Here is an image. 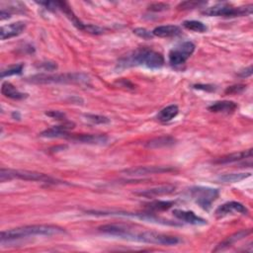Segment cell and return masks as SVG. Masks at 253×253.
<instances>
[{
  "mask_svg": "<svg viewBox=\"0 0 253 253\" xmlns=\"http://www.w3.org/2000/svg\"><path fill=\"white\" fill-rule=\"evenodd\" d=\"M98 231L112 236L131 241H139L157 245H176L182 240L178 236L164 235L151 231H137L131 226L123 224L105 225L98 228Z\"/></svg>",
  "mask_w": 253,
  "mask_h": 253,
  "instance_id": "1",
  "label": "cell"
},
{
  "mask_svg": "<svg viewBox=\"0 0 253 253\" xmlns=\"http://www.w3.org/2000/svg\"><path fill=\"white\" fill-rule=\"evenodd\" d=\"M137 66H143L151 70L162 69L164 66V57L162 54L148 48H142L122 57L118 62V67L121 69Z\"/></svg>",
  "mask_w": 253,
  "mask_h": 253,
  "instance_id": "2",
  "label": "cell"
},
{
  "mask_svg": "<svg viewBox=\"0 0 253 253\" xmlns=\"http://www.w3.org/2000/svg\"><path fill=\"white\" fill-rule=\"evenodd\" d=\"M66 230L58 226L54 225H34V226H25L17 229H12L9 231H4L0 235L1 243L15 241L18 239L26 238L29 236H52L66 234Z\"/></svg>",
  "mask_w": 253,
  "mask_h": 253,
  "instance_id": "3",
  "label": "cell"
},
{
  "mask_svg": "<svg viewBox=\"0 0 253 253\" xmlns=\"http://www.w3.org/2000/svg\"><path fill=\"white\" fill-rule=\"evenodd\" d=\"M13 179H20L25 181H37V182H44L47 184H67L66 182L59 181L54 179L47 174L29 171V170H15V169H4L0 170V181L4 182L7 180Z\"/></svg>",
  "mask_w": 253,
  "mask_h": 253,
  "instance_id": "4",
  "label": "cell"
},
{
  "mask_svg": "<svg viewBox=\"0 0 253 253\" xmlns=\"http://www.w3.org/2000/svg\"><path fill=\"white\" fill-rule=\"evenodd\" d=\"M29 82L34 84L52 83H86L89 77L84 73H60V74H37L28 78Z\"/></svg>",
  "mask_w": 253,
  "mask_h": 253,
  "instance_id": "5",
  "label": "cell"
},
{
  "mask_svg": "<svg viewBox=\"0 0 253 253\" xmlns=\"http://www.w3.org/2000/svg\"><path fill=\"white\" fill-rule=\"evenodd\" d=\"M253 5L249 4L246 6H240V7H234L231 4L228 3H219L213 7H209L205 9L202 13L207 16L211 17H241L246 16L252 13Z\"/></svg>",
  "mask_w": 253,
  "mask_h": 253,
  "instance_id": "6",
  "label": "cell"
},
{
  "mask_svg": "<svg viewBox=\"0 0 253 253\" xmlns=\"http://www.w3.org/2000/svg\"><path fill=\"white\" fill-rule=\"evenodd\" d=\"M189 195L202 209L209 211L213 203L218 198L219 192L215 188L195 186L189 189Z\"/></svg>",
  "mask_w": 253,
  "mask_h": 253,
  "instance_id": "7",
  "label": "cell"
},
{
  "mask_svg": "<svg viewBox=\"0 0 253 253\" xmlns=\"http://www.w3.org/2000/svg\"><path fill=\"white\" fill-rule=\"evenodd\" d=\"M195 48L196 47L192 42H185L173 48L168 54L170 65L174 67L184 65L195 52Z\"/></svg>",
  "mask_w": 253,
  "mask_h": 253,
  "instance_id": "8",
  "label": "cell"
},
{
  "mask_svg": "<svg viewBox=\"0 0 253 253\" xmlns=\"http://www.w3.org/2000/svg\"><path fill=\"white\" fill-rule=\"evenodd\" d=\"M74 128V124L69 121H66L62 125L54 126L52 128L42 132L40 134V137L47 138V139H57V138H65L69 139L72 134H70V130H72Z\"/></svg>",
  "mask_w": 253,
  "mask_h": 253,
  "instance_id": "9",
  "label": "cell"
},
{
  "mask_svg": "<svg viewBox=\"0 0 253 253\" xmlns=\"http://www.w3.org/2000/svg\"><path fill=\"white\" fill-rule=\"evenodd\" d=\"M175 171L173 167L169 166H139L124 170V173L128 176H145L149 174H162Z\"/></svg>",
  "mask_w": 253,
  "mask_h": 253,
  "instance_id": "10",
  "label": "cell"
},
{
  "mask_svg": "<svg viewBox=\"0 0 253 253\" xmlns=\"http://www.w3.org/2000/svg\"><path fill=\"white\" fill-rule=\"evenodd\" d=\"M235 214H240V215H247L248 210L247 208L239 203V202H228L225 203L221 206H219L217 211H216V216L217 217H224L230 215H235Z\"/></svg>",
  "mask_w": 253,
  "mask_h": 253,
  "instance_id": "11",
  "label": "cell"
},
{
  "mask_svg": "<svg viewBox=\"0 0 253 253\" xmlns=\"http://www.w3.org/2000/svg\"><path fill=\"white\" fill-rule=\"evenodd\" d=\"M173 216L181 221H184L186 224L193 225V226H205L207 225V220L199 216H197L192 211H184L176 209L173 211Z\"/></svg>",
  "mask_w": 253,
  "mask_h": 253,
  "instance_id": "12",
  "label": "cell"
},
{
  "mask_svg": "<svg viewBox=\"0 0 253 253\" xmlns=\"http://www.w3.org/2000/svg\"><path fill=\"white\" fill-rule=\"evenodd\" d=\"M25 29H26V23L22 21H18L6 26H2L1 29H0V38L4 41V40L17 37L23 33Z\"/></svg>",
  "mask_w": 253,
  "mask_h": 253,
  "instance_id": "13",
  "label": "cell"
},
{
  "mask_svg": "<svg viewBox=\"0 0 253 253\" xmlns=\"http://www.w3.org/2000/svg\"><path fill=\"white\" fill-rule=\"evenodd\" d=\"M69 140H72L74 143L84 144V145H105L109 138L106 135H88V134H81V135H71Z\"/></svg>",
  "mask_w": 253,
  "mask_h": 253,
  "instance_id": "14",
  "label": "cell"
},
{
  "mask_svg": "<svg viewBox=\"0 0 253 253\" xmlns=\"http://www.w3.org/2000/svg\"><path fill=\"white\" fill-rule=\"evenodd\" d=\"M175 190H176V186L167 184V185H162V186L145 189V190H143V191L137 192L136 194L146 197V198H150V197H157V196H163V195H169V194H172L173 192H175Z\"/></svg>",
  "mask_w": 253,
  "mask_h": 253,
  "instance_id": "15",
  "label": "cell"
},
{
  "mask_svg": "<svg viewBox=\"0 0 253 253\" xmlns=\"http://www.w3.org/2000/svg\"><path fill=\"white\" fill-rule=\"evenodd\" d=\"M252 156V149H248V150H243V151H239V152H235V153H231L225 156H221L219 158H217V160L214 162L215 164H230V163H237L243 160H246V158H251Z\"/></svg>",
  "mask_w": 253,
  "mask_h": 253,
  "instance_id": "16",
  "label": "cell"
},
{
  "mask_svg": "<svg viewBox=\"0 0 253 253\" xmlns=\"http://www.w3.org/2000/svg\"><path fill=\"white\" fill-rule=\"evenodd\" d=\"M56 9L60 10L61 12H63L66 14V16L72 21V23L80 31H85V27H86V24L82 23L76 16L75 14L73 13V11L72 10L70 4L66 1H56Z\"/></svg>",
  "mask_w": 253,
  "mask_h": 253,
  "instance_id": "17",
  "label": "cell"
},
{
  "mask_svg": "<svg viewBox=\"0 0 253 253\" xmlns=\"http://www.w3.org/2000/svg\"><path fill=\"white\" fill-rule=\"evenodd\" d=\"M238 108L237 104L234 101L224 100L217 101L208 107L209 111L213 113H221V114H233Z\"/></svg>",
  "mask_w": 253,
  "mask_h": 253,
  "instance_id": "18",
  "label": "cell"
},
{
  "mask_svg": "<svg viewBox=\"0 0 253 253\" xmlns=\"http://www.w3.org/2000/svg\"><path fill=\"white\" fill-rule=\"evenodd\" d=\"M181 32V29L176 25H166L156 27L152 31V34L158 38H170L180 35Z\"/></svg>",
  "mask_w": 253,
  "mask_h": 253,
  "instance_id": "19",
  "label": "cell"
},
{
  "mask_svg": "<svg viewBox=\"0 0 253 253\" xmlns=\"http://www.w3.org/2000/svg\"><path fill=\"white\" fill-rule=\"evenodd\" d=\"M251 234V230H241L234 235H232L231 236H229L228 238H226L223 242H220L216 248H215V252L217 251H221V250H225L227 248H229L230 246H232L234 243L243 239L244 237H246L247 235H249Z\"/></svg>",
  "mask_w": 253,
  "mask_h": 253,
  "instance_id": "20",
  "label": "cell"
},
{
  "mask_svg": "<svg viewBox=\"0 0 253 253\" xmlns=\"http://www.w3.org/2000/svg\"><path fill=\"white\" fill-rule=\"evenodd\" d=\"M1 93L5 97L13 100H22L28 97V94L19 91L13 84L8 81H5L1 85Z\"/></svg>",
  "mask_w": 253,
  "mask_h": 253,
  "instance_id": "21",
  "label": "cell"
},
{
  "mask_svg": "<svg viewBox=\"0 0 253 253\" xmlns=\"http://www.w3.org/2000/svg\"><path fill=\"white\" fill-rule=\"evenodd\" d=\"M175 144H176V140L174 138L169 136H164V137L155 138L148 141L145 144V147L156 149V148H163V147H169L174 145Z\"/></svg>",
  "mask_w": 253,
  "mask_h": 253,
  "instance_id": "22",
  "label": "cell"
},
{
  "mask_svg": "<svg viewBox=\"0 0 253 253\" xmlns=\"http://www.w3.org/2000/svg\"><path fill=\"white\" fill-rule=\"evenodd\" d=\"M178 113L179 108L177 105H169L160 111V113L156 116V119L162 123H168L172 121L174 118H176Z\"/></svg>",
  "mask_w": 253,
  "mask_h": 253,
  "instance_id": "23",
  "label": "cell"
},
{
  "mask_svg": "<svg viewBox=\"0 0 253 253\" xmlns=\"http://www.w3.org/2000/svg\"><path fill=\"white\" fill-rule=\"evenodd\" d=\"M174 204V201H154L145 205V207L151 212H163L170 209Z\"/></svg>",
  "mask_w": 253,
  "mask_h": 253,
  "instance_id": "24",
  "label": "cell"
},
{
  "mask_svg": "<svg viewBox=\"0 0 253 253\" xmlns=\"http://www.w3.org/2000/svg\"><path fill=\"white\" fill-rule=\"evenodd\" d=\"M251 173H230V174H225L223 176L218 177V181L223 183H236L240 182L247 177H249Z\"/></svg>",
  "mask_w": 253,
  "mask_h": 253,
  "instance_id": "25",
  "label": "cell"
},
{
  "mask_svg": "<svg viewBox=\"0 0 253 253\" xmlns=\"http://www.w3.org/2000/svg\"><path fill=\"white\" fill-rule=\"evenodd\" d=\"M183 27L186 28L187 30L193 31V32H197V33H205L207 31V26L200 22V21H196V20H188V21H184L183 22Z\"/></svg>",
  "mask_w": 253,
  "mask_h": 253,
  "instance_id": "26",
  "label": "cell"
},
{
  "mask_svg": "<svg viewBox=\"0 0 253 253\" xmlns=\"http://www.w3.org/2000/svg\"><path fill=\"white\" fill-rule=\"evenodd\" d=\"M24 69V65L23 63H19V65H14V66H10L7 69L3 70L1 72V78L7 77V76H11V75H18L21 74Z\"/></svg>",
  "mask_w": 253,
  "mask_h": 253,
  "instance_id": "27",
  "label": "cell"
},
{
  "mask_svg": "<svg viewBox=\"0 0 253 253\" xmlns=\"http://www.w3.org/2000/svg\"><path fill=\"white\" fill-rule=\"evenodd\" d=\"M84 118L95 125H105V124H109L110 123V119H108L105 116H101V115H94V114H85Z\"/></svg>",
  "mask_w": 253,
  "mask_h": 253,
  "instance_id": "28",
  "label": "cell"
},
{
  "mask_svg": "<svg viewBox=\"0 0 253 253\" xmlns=\"http://www.w3.org/2000/svg\"><path fill=\"white\" fill-rule=\"evenodd\" d=\"M206 4H207V2H204V1H184V2H181L177 6V8H178V10H189V9L199 8Z\"/></svg>",
  "mask_w": 253,
  "mask_h": 253,
  "instance_id": "29",
  "label": "cell"
},
{
  "mask_svg": "<svg viewBox=\"0 0 253 253\" xmlns=\"http://www.w3.org/2000/svg\"><path fill=\"white\" fill-rule=\"evenodd\" d=\"M134 34H136L138 37L143 38L145 40H151L154 37L152 32H150L145 28H136L134 30Z\"/></svg>",
  "mask_w": 253,
  "mask_h": 253,
  "instance_id": "30",
  "label": "cell"
},
{
  "mask_svg": "<svg viewBox=\"0 0 253 253\" xmlns=\"http://www.w3.org/2000/svg\"><path fill=\"white\" fill-rule=\"evenodd\" d=\"M86 33L92 34V35H102L105 33V29L96 26V25H92V24H86L85 27V31Z\"/></svg>",
  "mask_w": 253,
  "mask_h": 253,
  "instance_id": "31",
  "label": "cell"
},
{
  "mask_svg": "<svg viewBox=\"0 0 253 253\" xmlns=\"http://www.w3.org/2000/svg\"><path fill=\"white\" fill-rule=\"evenodd\" d=\"M168 9H169V5L166 3H163V2H155L148 6V10L153 11V12H162V11H165Z\"/></svg>",
  "mask_w": 253,
  "mask_h": 253,
  "instance_id": "32",
  "label": "cell"
},
{
  "mask_svg": "<svg viewBox=\"0 0 253 253\" xmlns=\"http://www.w3.org/2000/svg\"><path fill=\"white\" fill-rule=\"evenodd\" d=\"M115 84L118 85V86H120V87L126 88V89H130V90H133V89L136 88L135 84H134L132 81H130L129 79H126V78H121V79L117 80V81L115 82Z\"/></svg>",
  "mask_w": 253,
  "mask_h": 253,
  "instance_id": "33",
  "label": "cell"
},
{
  "mask_svg": "<svg viewBox=\"0 0 253 253\" xmlns=\"http://www.w3.org/2000/svg\"><path fill=\"white\" fill-rule=\"evenodd\" d=\"M245 89H246V85L238 84V85H234V86L228 87L226 89V93L227 94H236V93H241Z\"/></svg>",
  "mask_w": 253,
  "mask_h": 253,
  "instance_id": "34",
  "label": "cell"
},
{
  "mask_svg": "<svg viewBox=\"0 0 253 253\" xmlns=\"http://www.w3.org/2000/svg\"><path fill=\"white\" fill-rule=\"evenodd\" d=\"M39 68L46 71V72H53L54 70L57 69L56 63L54 62H51V61H45V62H41L39 65Z\"/></svg>",
  "mask_w": 253,
  "mask_h": 253,
  "instance_id": "35",
  "label": "cell"
},
{
  "mask_svg": "<svg viewBox=\"0 0 253 253\" xmlns=\"http://www.w3.org/2000/svg\"><path fill=\"white\" fill-rule=\"evenodd\" d=\"M46 115L55 119V120H59V121H67L66 119V114L62 113L60 111H50V112H47Z\"/></svg>",
  "mask_w": 253,
  "mask_h": 253,
  "instance_id": "36",
  "label": "cell"
},
{
  "mask_svg": "<svg viewBox=\"0 0 253 253\" xmlns=\"http://www.w3.org/2000/svg\"><path fill=\"white\" fill-rule=\"evenodd\" d=\"M251 74H252V67L249 66L248 68H246V69L240 71L239 73H238V76L244 78V77H248V76H250Z\"/></svg>",
  "mask_w": 253,
  "mask_h": 253,
  "instance_id": "37",
  "label": "cell"
},
{
  "mask_svg": "<svg viewBox=\"0 0 253 253\" xmlns=\"http://www.w3.org/2000/svg\"><path fill=\"white\" fill-rule=\"evenodd\" d=\"M194 88L202 89V90H210V91H214L215 90V86H213V85H201V84H198V85H194Z\"/></svg>",
  "mask_w": 253,
  "mask_h": 253,
  "instance_id": "38",
  "label": "cell"
},
{
  "mask_svg": "<svg viewBox=\"0 0 253 253\" xmlns=\"http://www.w3.org/2000/svg\"><path fill=\"white\" fill-rule=\"evenodd\" d=\"M12 117H13L15 120H16V117L18 118V120H20V115H19L18 112H13V113H12Z\"/></svg>",
  "mask_w": 253,
  "mask_h": 253,
  "instance_id": "39",
  "label": "cell"
}]
</instances>
